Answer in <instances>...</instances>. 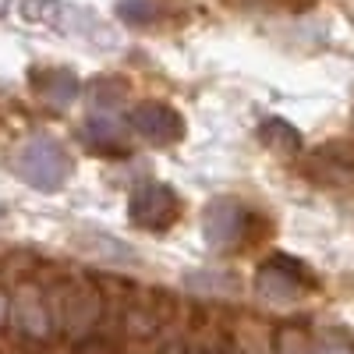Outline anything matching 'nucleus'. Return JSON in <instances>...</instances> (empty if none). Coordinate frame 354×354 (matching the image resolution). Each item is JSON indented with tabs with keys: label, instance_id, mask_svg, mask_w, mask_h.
Listing matches in <instances>:
<instances>
[{
	"label": "nucleus",
	"instance_id": "nucleus-1",
	"mask_svg": "<svg viewBox=\"0 0 354 354\" xmlns=\"http://www.w3.org/2000/svg\"><path fill=\"white\" fill-rule=\"evenodd\" d=\"M15 170L21 174V181H28L32 188H39V192H57V188L68 181L71 160H68V153H64L53 138L36 135V138H28L21 149H18Z\"/></svg>",
	"mask_w": 354,
	"mask_h": 354
},
{
	"label": "nucleus",
	"instance_id": "nucleus-2",
	"mask_svg": "<svg viewBox=\"0 0 354 354\" xmlns=\"http://www.w3.org/2000/svg\"><path fill=\"white\" fill-rule=\"evenodd\" d=\"M131 128L138 138H145L149 145H174L177 138L185 135V121L174 106L149 100V103H138L131 110Z\"/></svg>",
	"mask_w": 354,
	"mask_h": 354
},
{
	"label": "nucleus",
	"instance_id": "nucleus-3",
	"mask_svg": "<svg viewBox=\"0 0 354 354\" xmlns=\"http://www.w3.org/2000/svg\"><path fill=\"white\" fill-rule=\"evenodd\" d=\"M131 223L145 227V230H167L177 213H181V202H177L174 188L167 185H145L131 195Z\"/></svg>",
	"mask_w": 354,
	"mask_h": 354
},
{
	"label": "nucleus",
	"instance_id": "nucleus-4",
	"mask_svg": "<svg viewBox=\"0 0 354 354\" xmlns=\"http://www.w3.org/2000/svg\"><path fill=\"white\" fill-rule=\"evenodd\" d=\"M241 230H245V209L230 198L213 202L209 209L202 213V238L213 248H230L241 238Z\"/></svg>",
	"mask_w": 354,
	"mask_h": 354
},
{
	"label": "nucleus",
	"instance_id": "nucleus-5",
	"mask_svg": "<svg viewBox=\"0 0 354 354\" xmlns=\"http://www.w3.org/2000/svg\"><path fill=\"white\" fill-rule=\"evenodd\" d=\"M32 88L53 106H68L78 96V78L68 68H39L32 71Z\"/></svg>",
	"mask_w": 354,
	"mask_h": 354
},
{
	"label": "nucleus",
	"instance_id": "nucleus-6",
	"mask_svg": "<svg viewBox=\"0 0 354 354\" xmlns=\"http://www.w3.org/2000/svg\"><path fill=\"white\" fill-rule=\"evenodd\" d=\"M82 135L88 138V145H96V149H117V145H121V138H124V128H121V121H117V117L96 113V117H88V121H85Z\"/></svg>",
	"mask_w": 354,
	"mask_h": 354
},
{
	"label": "nucleus",
	"instance_id": "nucleus-7",
	"mask_svg": "<svg viewBox=\"0 0 354 354\" xmlns=\"http://www.w3.org/2000/svg\"><path fill=\"white\" fill-rule=\"evenodd\" d=\"M259 290L277 298V301H290V298H298V280L287 270H280V266H266L259 273Z\"/></svg>",
	"mask_w": 354,
	"mask_h": 354
},
{
	"label": "nucleus",
	"instance_id": "nucleus-8",
	"mask_svg": "<svg viewBox=\"0 0 354 354\" xmlns=\"http://www.w3.org/2000/svg\"><path fill=\"white\" fill-rule=\"evenodd\" d=\"M259 138L266 145H273V149H283V153H294L301 145V135L294 131L287 121H280V117H266V121L259 124Z\"/></svg>",
	"mask_w": 354,
	"mask_h": 354
},
{
	"label": "nucleus",
	"instance_id": "nucleus-9",
	"mask_svg": "<svg viewBox=\"0 0 354 354\" xmlns=\"http://www.w3.org/2000/svg\"><path fill=\"white\" fill-rule=\"evenodd\" d=\"M117 15L128 25H145L156 18V4L153 0H117Z\"/></svg>",
	"mask_w": 354,
	"mask_h": 354
},
{
	"label": "nucleus",
	"instance_id": "nucleus-10",
	"mask_svg": "<svg viewBox=\"0 0 354 354\" xmlns=\"http://www.w3.org/2000/svg\"><path fill=\"white\" fill-rule=\"evenodd\" d=\"M93 100L96 103H117L121 100V82H113V78H100L96 85H93Z\"/></svg>",
	"mask_w": 354,
	"mask_h": 354
}]
</instances>
